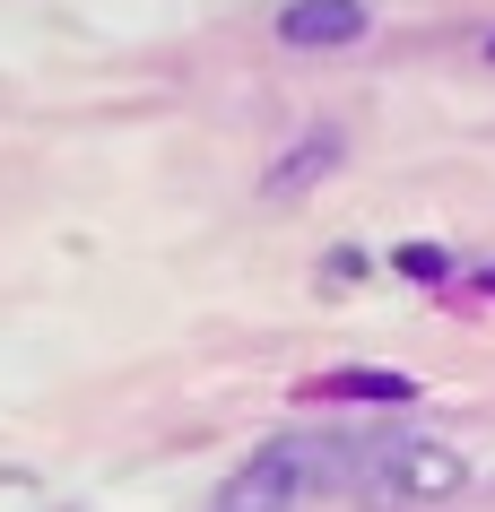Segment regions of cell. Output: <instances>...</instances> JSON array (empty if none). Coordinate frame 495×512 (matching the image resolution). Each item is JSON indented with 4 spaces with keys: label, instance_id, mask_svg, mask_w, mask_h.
I'll return each mask as SVG.
<instances>
[{
    "label": "cell",
    "instance_id": "cell-1",
    "mask_svg": "<svg viewBox=\"0 0 495 512\" xmlns=\"http://www.w3.org/2000/svg\"><path fill=\"white\" fill-rule=\"evenodd\" d=\"M339 469H330L322 443H270V452L252 460L244 478L226 486V512H296L313 486H330Z\"/></svg>",
    "mask_w": 495,
    "mask_h": 512
},
{
    "label": "cell",
    "instance_id": "cell-3",
    "mask_svg": "<svg viewBox=\"0 0 495 512\" xmlns=\"http://www.w3.org/2000/svg\"><path fill=\"white\" fill-rule=\"evenodd\" d=\"M330 391H383V400H409V374H339Z\"/></svg>",
    "mask_w": 495,
    "mask_h": 512
},
{
    "label": "cell",
    "instance_id": "cell-2",
    "mask_svg": "<svg viewBox=\"0 0 495 512\" xmlns=\"http://www.w3.org/2000/svg\"><path fill=\"white\" fill-rule=\"evenodd\" d=\"M278 35L304 44V53L357 44V35H365V0H287V9H278Z\"/></svg>",
    "mask_w": 495,
    "mask_h": 512
},
{
    "label": "cell",
    "instance_id": "cell-4",
    "mask_svg": "<svg viewBox=\"0 0 495 512\" xmlns=\"http://www.w3.org/2000/svg\"><path fill=\"white\" fill-rule=\"evenodd\" d=\"M400 270H409V278H443V252H426V243H417V252H400Z\"/></svg>",
    "mask_w": 495,
    "mask_h": 512
}]
</instances>
